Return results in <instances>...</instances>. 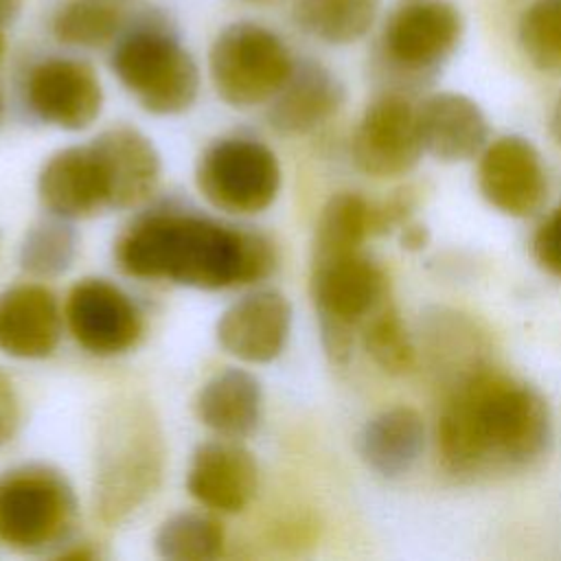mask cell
Segmentation results:
<instances>
[{
  "mask_svg": "<svg viewBox=\"0 0 561 561\" xmlns=\"http://www.w3.org/2000/svg\"><path fill=\"white\" fill-rule=\"evenodd\" d=\"M0 105H2V101H0Z\"/></svg>",
  "mask_w": 561,
  "mask_h": 561,
  "instance_id": "obj_37",
  "label": "cell"
},
{
  "mask_svg": "<svg viewBox=\"0 0 561 561\" xmlns=\"http://www.w3.org/2000/svg\"><path fill=\"white\" fill-rule=\"evenodd\" d=\"M550 438L546 397L535 386L484 366L451 386L436 421L440 467L467 480L526 469L546 454Z\"/></svg>",
  "mask_w": 561,
  "mask_h": 561,
  "instance_id": "obj_1",
  "label": "cell"
},
{
  "mask_svg": "<svg viewBox=\"0 0 561 561\" xmlns=\"http://www.w3.org/2000/svg\"><path fill=\"white\" fill-rule=\"evenodd\" d=\"M550 134L561 145V94L557 96L552 112H550Z\"/></svg>",
  "mask_w": 561,
  "mask_h": 561,
  "instance_id": "obj_34",
  "label": "cell"
},
{
  "mask_svg": "<svg viewBox=\"0 0 561 561\" xmlns=\"http://www.w3.org/2000/svg\"><path fill=\"white\" fill-rule=\"evenodd\" d=\"M423 153L416 103L399 90L379 92L351 136L353 164L364 175L386 180L410 173Z\"/></svg>",
  "mask_w": 561,
  "mask_h": 561,
  "instance_id": "obj_10",
  "label": "cell"
},
{
  "mask_svg": "<svg viewBox=\"0 0 561 561\" xmlns=\"http://www.w3.org/2000/svg\"><path fill=\"white\" fill-rule=\"evenodd\" d=\"M77 517L75 489L55 467L31 462L0 476V543L7 548L59 552L68 546Z\"/></svg>",
  "mask_w": 561,
  "mask_h": 561,
  "instance_id": "obj_6",
  "label": "cell"
},
{
  "mask_svg": "<svg viewBox=\"0 0 561 561\" xmlns=\"http://www.w3.org/2000/svg\"><path fill=\"white\" fill-rule=\"evenodd\" d=\"M114 259L134 278L195 289L252 285L276 267V250L265 234L180 210L136 219L116 239Z\"/></svg>",
  "mask_w": 561,
  "mask_h": 561,
  "instance_id": "obj_2",
  "label": "cell"
},
{
  "mask_svg": "<svg viewBox=\"0 0 561 561\" xmlns=\"http://www.w3.org/2000/svg\"><path fill=\"white\" fill-rule=\"evenodd\" d=\"M427 241H430V232H427L425 226L412 224V221L401 226V243L408 250H421V248H425Z\"/></svg>",
  "mask_w": 561,
  "mask_h": 561,
  "instance_id": "obj_32",
  "label": "cell"
},
{
  "mask_svg": "<svg viewBox=\"0 0 561 561\" xmlns=\"http://www.w3.org/2000/svg\"><path fill=\"white\" fill-rule=\"evenodd\" d=\"M311 296L322 348L344 366L353 357L357 327L388 300V276L364 250L311 254Z\"/></svg>",
  "mask_w": 561,
  "mask_h": 561,
  "instance_id": "obj_7",
  "label": "cell"
},
{
  "mask_svg": "<svg viewBox=\"0 0 561 561\" xmlns=\"http://www.w3.org/2000/svg\"><path fill=\"white\" fill-rule=\"evenodd\" d=\"M167 443L160 419L140 397L114 399L101 419L94 454V515L116 526L140 511L160 489Z\"/></svg>",
  "mask_w": 561,
  "mask_h": 561,
  "instance_id": "obj_3",
  "label": "cell"
},
{
  "mask_svg": "<svg viewBox=\"0 0 561 561\" xmlns=\"http://www.w3.org/2000/svg\"><path fill=\"white\" fill-rule=\"evenodd\" d=\"M24 101L35 118L66 131L90 127L103 110L96 70L75 57H46L24 79Z\"/></svg>",
  "mask_w": 561,
  "mask_h": 561,
  "instance_id": "obj_12",
  "label": "cell"
},
{
  "mask_svg": "<svg viewBox=\"0 0 561 561\" xmlns=\"http://www.w3.org/2000/svg\"><path fill=\"white\" fill-rule=\"evenodd\" d=\"M193 410L197 421L221 438L252 434L263 414L261 381L245 368L215 373L197 390Z\"/></svg>",
  "mask_w": 561,
  "mask_h": 561,
  "instance_id": "obj_21",
  "label": "cell"
},
{
  "mask_svg": "<svg viewBox=\"0 0 561 561\" xmlns=\"http://www.w3.org/2000/svg\"><path fill=\"white\" fill-rule=\"evenodd\" d=\"M96 156L110 210L147 202L158 188L162 162L156 145L131 125H114L90 140Z\"/></svg>",
  "mask_w": 561,
  "mask_h": 561,
  "instance_id": "obj_15",
  "label": "cell"
},
{
  "mask_svg": "<svg viewBox=\"0 0 561 561\" xmlns=\"http://www.w3.org/2000/svg\"><path fill=\"white\" fill-rule=\"evenodd\" d=\"M423 151L440 162L478 158L489 145V121L482 107L460 92H434L416 103Z\"/></svg>",
  "mask_w": 561,
  "mask_h": 561,
  "instance_id": "obj_19",
  "label": "cell"
},
{
  "mask_svg": "<svg viewBox=\"0 0 561 561\" xmlns=\"http://www.w3.org/2000/svg\"><path fill=\"white\" fill-rule=\"evenodd\" d=\"M188 495L217 513H241L256 495L259 465L237 438L206 440L193 451L186 473Z\"/></svg>",
  "mask_w": 561,
  "mask_h": 561,
  "instance_id": "obj_16",
  "label": "cell"
},
{
  "mask_svg": "<svg viewBox=\"0 0 561 561\" xmlns=\"http://www.w3.org/2000/svg\"><path fill=\"white\" fill-rule=\"evenodd\" d=\"M291 302L274 287H256L230 302L217 324V344L239 362L270 364L287 346Z\"/></svg>",
  "mask_w": 561,
  "mask_h": 561,
  "instance_id": "obj_14",
  "label": "cell"
},
{
  "mask_svg": "<svg viewBox=\"0 0 561 561\" xmlns=\"http://www.w3.org/2000/svg\"><path fill=\"white\" fill-rule=\"evenodd\" d=\"M243 2H267V0H243Z\"/></svg>",
  "mask_w": 561,
  "mask_h": 561,
  "instance_id": "obj_36",
  "label": "cell"
},
{
  "mask_svg": "<svg viewBox=\"0 0 561 561\" xmlns=\"http://www.w3.org/2000/svg\"><path fill=\"white\" fill-rule=\"evenodd\" d=\"M22 9V0H0V24H11Z\"/></svg>",
  "mask_w": 561,
  "mask_h": 561,
  "instance_id": "obj_33",
  "label": "cell"
},
{
  "mask_svg": "<svg viewBox=\"0 0 561 561\" xmlns=\"http://www.w3.org/2000/svg\"><path fill=\"white\" fill-rule=\"evenodd\" d=\"M362 346L377 368L401 377L416 366V346L394 302L383 300L362 324Z\"/></svg>",
  "mask_w": 561,
  "mask_h": 561,
  "instance_id": "obj_28",
  "label": "cell"
},
{
  "mask_svg": "<svg viewBox=\"0 0 561 561\" xmlns=\"http://www.w3.org/2000/svg\"><path fill=\"white\" fill-rule=\"evenodd\" d=\"M110 68L142 110L175 116L199 94V68L167 20L145 11L112 44Z\"/></svg>",
  "mask_w": 561,
  "mask_h": 561,
  "instance_id": "obj_4",
  "label": "cell"
},
{
  "mask_svg": "<svg viewBox=\"0 0 561 561\" xmlns=\"http://www.w3.org/2000/svg\"><path fill=\"white\" fill-rule=\"evenodd\" d=\"M64 320L75 342L99 357L127 353L142 337L138 307L107 278L75 283L64 305Z\"/></svg>",
  "mask_w": 561,
  "mask_h": 561,
  "instance_id": "obj_11",
  "label": "cell"
},
{
  "mask_svg": "<svg viewBox=\"0 0 561 561\" xmlns=\"http://www.w3.org/2000/svg\"><path fill=\"white\" fill-rule=\"evenodd\" d=\"M127 22V15L107 0H66L55 9L50 31L64 46L101 48L114 44Z\"/></svg>",
  "mask_w": 561,
  "mask_h": 561,
  "instance_id": "obj_24",
  "label": "cell"
},
{
  "mask_svg": "<svg viewBox=\"0 0 561 561\" xmlns=\"http://www.w3.org/2000/svg\"><path fill=\"white\" fill-rule=\"evenodd\" d=\"M283 173L276 153L261 140L228 136L210 142L197 158L195 186L217 210L256 215L267 210L280 191Z\"/></svg>",
  "mask_w": 561,
  "mask_h": 561,
  "instance_id": "obj_9",
  "label": "cell"
},
{
  "mask_svg": "<svg viewBox=\"0 0 561 561\" xmlns=\"http://www.w3.org/2000/svg\"><path fill=\"white\" fill-rule=\"evenodd\" d=\"M57 296L39 283H18L0 291V351L15 359L55 353L64 329Z\"/></svg>",
  "mask_w": 561,
  "mask_h": 561,
  "instance_id": "obj_17",
  "label": "cell"
},
{
  "mask_svg": "<svg viewBox=\"0 0 561 561\" xmlns=\"http://www.w3.org/2000/svg\"><path fill=\"white\" fill-rule=\"evenodd\" d=\"M4 26L0 24V57H2V53H4V31H2Z\"/></svg>",
  "mask_w": 561,
  "mask_h": 561,
  "instance_id": "obj_35",
  "label": "cell"
},
{
  "mask_svg": "<svg viewBox=\"0 0 561 561\" xmlns=\"http://www.w3.org/2000/svg\"><path fill=\"white\" fill-rule=\"evenodd\" d=\"M22 419L20 397L11 379L0 370V447H4L18 432Z\"/></svg>",
  "mask_w": 561,
  "mask_h": 561,
  "instance_id": "obj_31",
  "label": "cell"
},
{
  "mask_svg": "<svg viewBox=\"0 0 561 561\" xmlns=\"http://www.w3.org/2000/svg\"><path fill=\"white\" fill-rule=\"evenodd\" d=\"M226 533L217 517L182 511L167 517L153 537V550L167 561H210L224 552Z\"/></svg>",
  "mask_w": 561,
  "mask_h": 561,
  "instance_id": "obj_26",
  "label": "cell"
},
{
  "mask_svg": "<svg viewBox=\"0 0 561 561\" xmlns=\"http://www.w3.org/2000/svg\"><path fill=\"white\" fill-rule=\"evenodd\" d=\"M517 44L533 68L561 75V0H530L517 20Z\"/></svg>",
  "mask_w": 561,
  "mask_h": 561,
  "instance_id": "obj_29",
  "label": "cell"
},
{
  "mask_svg": "<svg viewBox=\"0 0 561 561\" xmlns=\"http://www.w3.org/2000/svg\"><path fill=\"white\" fill-rule=\"evenodd\" d=\"M79 250V239L68 219L48 215L35 221L20 243V267L33 278H55L66 274Z\"/></svg>",
  "mask_w": 561,
  "mask_h": 561,
  "instance_id": "obj_27",
  "label": "cell"
},
{
  "mask_svg": "<svg viewBox=\"0 0 561 561\" xmlns=\"http://www.w3.org/2000/svg\"><path fill=\"white\" fill-rule=\"evenodd\" d=\"M530 252L546 272L561 276V206L537 226L530 239Z\"/></svg>",
  "mask_w": 561,
  "mask_h": 561,
  "instance_id": "obj_30",
  "label": "cell"
},
{
  "mask_svg": "<svg viewBox=\"0 0 561 561\" xmlns=\"http://www.w3.org/2000/svg\"><path fill=\"white\" fill-rule=\"evenodd\" d=\"M287 44L272 28L239 20L217 33L208 50V75L217 96L239 110L265 105L294 68Z\"/></svg>",
  "mask_w": 561,
  "mask_h": 561,
  "instance_id": "obj_8",
  "label": "cell"
},
{
  "mask_svg": "<svg viewBox=\"0 0 561 561\" xmlns=\"http://www.w3.org/2000/svg\"><path fill=\"white\" fill-rule=\"evenodd\" d=\"M465 20L451 0H397L386 13L377 68L388 79L386 90L410 94L432 83L456 53Z\"/></svg>",
  "mask_w": 561,
  "mask_h": 561,
  "instance_id": "obj_5",
  "label": "cell"
},
{
  "mask_svg": "<svg viewBox=\"0 0 561 561\" xmlns=\"http://www.w3.org/2000/svg\"><path fill=\"white\" fill-rule=\"evenodd\" d=\"M423 445L425 421L410 405H392L377 412L357 436L359 458L381 478L408 473L419 460Z\"/></svg>",
  "mask_w": 561,
  "mask_h": 561,
  "instance_id": "obj_22",
  "label": "cell"
},
{
  "mask_svg": "<svg viewBox=\"0 0 561 561\" xmlns=\"http://www.w3.org/2000/svg\"><path fill=\"white\" fill-rule=\"evenodd\" d=\"M37 197L48 215L68 221L110 210L103 175L90 142L64 147L42 164Z\"/></svg>",
  "mask_w": 561,
  "mask_h": 561,
  "instance_id": "obj_20",
  "label": "cell"
},
{
  "mask_svg": "<svg viewBox=\"0 0 561 561\" xmlns=\"http://www.w3.org/2000/svg\"><path fill=\"white\" fill-rule=\"evenodd\" d=\"M340 77L316 59H296L289 77L267 103V123L283 136H302L331 121L344 105Z\"/></svg>",
  "mask_w": 561,
  "mask_h": 561,
  "instance_id": "obj_18",
  "label": "cell"
},
{
  "mask_svg": "<svg viewBox=\"0 0 561 561\" xmlns=\"http://www.w3.org/2000/svg\"><path fill=\"white\" fill-rule=\"evenodd\" d=\"M379 9L381 0H291V20L322 44L346 46L373 31Z\"/></svg>",
  "mask_w": 561,
  "mask_h": 561,
  "instance_id": "obj_23",
  "label": "cell"
},
{
  "mask_svg": "<svg viewBox=\"0 0 561 561\" xmlns=\"http://www.w3.org/2000/svg\"><path fill=\"white\" fill-rule=\"evenodd\" d=\"M368 237H375L373 202L351 191L335 193L320 210L311 254L364 250Z\"/></svg>",
  "mask_w": 561,
  "mask_h": 561,
  "instance_id": "obj_25",
  "label": "cell"
},
{
  "mask_svg": "<svg viewBox=\"0 0 561 561\" xmlns=\"http://www.w3.org/2000/svg\"><path fill=\"white\" fill-rule=\"evenodd\" d=\"M478 191L508 217L535 215L548 197V173L537 147L524 136H500L478 156Z\"/></svg>",
  "mask_w": 561,
  "mask_h": 561,
  "instance_id": "obj_13",
  "label": "cell"
}]
</instances>
